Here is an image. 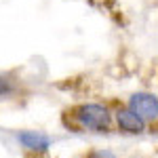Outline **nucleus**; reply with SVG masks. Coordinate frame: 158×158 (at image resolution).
<instances>
[{
    "label": "nucleus",
    "instance_id": "obj_4",
    "mask_svg": "<svg viewBox=\"0 0 158 158\" xmlns=\"http://www.w3.org/2000/svg\"><path fill=\"white\" fill-rule=\"evenodd\" d=\"M17 141L30 152V154H44L51 148V137L40 131H19L17 133Z\"/></svg>",
    "mask_w": 158,
    "mask_h": 158
},
{
    "label": "nucleus",
    "instance_id": "obj_7",
    "mask_svg": "<svg viewBox=\"0 0 158 158\" xmlns=\"http://www.w3.org/2000/svg\"><path fill=\"white\" fill-rule=\"evenodd\" d=\"M25 158H42V156H40V154H27Z\"/></svg>",
    "mask_w": 158,
    "mask_h": 158
},
{
    "label": "nucleus",
    "instance_id": "obj_2",
    "mask_svg": "<svg viewBox=\"0 0 158 158\" xmlns=\"http://www.w3.org/2000/svg\"><path fill=\"white\" fill-rule=\"evenodd\" d=\"M127 108H131L139 118H143L146 122L158 120V97L152 95V93H133L129 97Z\"/></svg>",
    "mask_w": 158,
    "mask_h": 158
},
{
    "label": "nucleus",
    "instance_id": "obj_6",
    "mask_svg": "<svg viewBox=\"0 0 158 158\" xmlns=\"http://www.w3.org/2000/svg\"><path fill=\"white\" fill-rule=\"evenodd\" d=\"M86 158H118V156H116L112 150H106V148H103V150H93V152H89Z\"/></svg>",
    "mask_w": 158,
    "mask_h": 158
},
{
    "label": "nucleus",
    "instance_id": "obj_1",
    "mask_svg": "<svg viewBox=\"0 0 158 158\" xmlns=\"http://www.w3.org/2000/svg\"><path fill=\"white\" fill-rule=\"evenodd\" d=\"M114 116L101 103H80L72 110H65L63 124L74 131H89V133H110Z\"/></svg>",
    "mask_w": 158,
    "mask_h": 158
},
{
    "label": "nucleus",
    "instance_id": "obj_5",
    "mask_svg": "<svg viewBox=\"0 0 158 158\" xmlns=\"http://www.w3.org/2000/svg\"><path fill=\"white\" fill-rule=\"evenodd\" d=\"M15 93V85L9 76H0V97H6Z\"/></svg>",
    "mask_w": 158,
    "mask_h": 158
},
{
    "label": "nucleus",
    "instance_id": "obj_3",
    "mask_svg": "<svg viewBox=\"0 0 158 158\" xmlns=\"http://www.w3.org/2000/svg\"><path fill=\"white\" fill-rule=\"evenodd\" d=\"M114 122H116L120 133H127V135L146 133V120L139 118L131 108H118L114 112Z\"/></svg>",
    "mask_w": 158,
    "mask_h": 158
}]
</instances>
